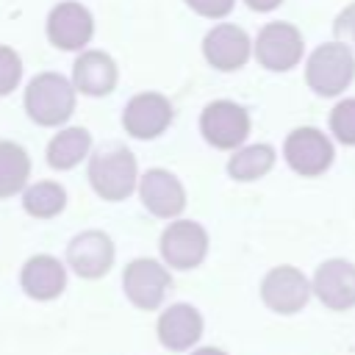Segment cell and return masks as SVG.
I'll list each match as a JSON object with an SVG mask.
<instances>
[{"label":"cell","mask_w":355,"mask_h":355,"mask_svg":"<svg viewBox=\"0 0 355 355\" xmlns=\"http://www.w3.org/2000/svg\"><path fill=\"white\" fill-rule=\"evenodd\" d=\"M75 83L58 72H39L25 89V111L36 125H64L75 111Z\"/></svg>","instance_id":"6da1fadb"},{"label":"cell","mask_w":355,"mask_h":355,"mask_svg":"<svg viewBox=\"0 0 355 355\" xmlns=\"http://www.w3.org/2000/svg\"><path fill=\"white\" fill-rule=\"evenodd\" d=\"M136 180H139V164L133 153L122 144L103 147L89 161V183L103 200L119 202L130 197L136 189Z\"/></svg>","instance_id":"7a4b0ae2"},{"label":"cell","mask_w":355,"mask_h":355,"mask_svg":"<svg viewBox=\"0 0 355 355\" xmlns=\"http://www.w3.org/2000/svg\"><path fill=\"white\" fill-rule=\"evenodd\" d=\"M352 78H355V55L347 42L319 44L305 64V80L322 97L341 94L352 83Z\"/></svg>","instance_id":"3957f363"},{"label":"cell","mask_w":355,"mask_h":355,"mask_svg":"<svg viewBox=\"0 0 355 355\" xmlns=\"http://www.w3.org/2000/svg\"><path fill=\"white\" fill-rule=\"evenodd\" d=\"M200 133L216 150H236L250 136V114L233 100H214L200 114Z\"/></svg>","instance_id":"277c9868"},{"label":"cell","mask_w":355,"mask_h":355,"mask_svg":"<svg viewBox=\"0 0 355 355\" xmlns=\"http://www.w3.org/2000/svg\"><path fill=\"white\" fill-rule=\"evenodd\" d=\"M283 158L300 178H319L330 169L336 150L319 128H294L283 141Z\"/></svg>","instance_id":"5b68a950"},{"label":"cell","mask_w":355,"mask_h":355,"mask_svg":"<svg viewBox=\"0 0 355 355\" xmlns=\"http://www.w3.org/2000/svg\"><path fill=\"white\" fill-rule=\"evenodd\" d=\"M255 58L261 67L272 72H286L300 64L305 42L302 33L291 22H269L255 36Z\"/></svg>","instance_id":"8992f818"},{"label":"cell","mask_w":355,"mask_h":355,"mask_svg":"<svg viewBox=\"0 0 355 355\" xmlns=\"http://www.w3.org/2000/svg\"><path fill=\"white\" fill-rule=\"evenodd\" d=\"M313 286L311 280L297 269V266H275L266 272V277L261 280V300L269 311L275 313H297L305 308V302L311 300Z\"/></svg>","instance_id":"52a82bcc"},{"label":"cell","mask_w":355,"mask_h":355,"mask_svg":"<svg viewBox=\"0 0 355 355\" xmlns=\"http://www.w3.org/2000/svg\"><path fill=\"white\" fill-rule=\"evenodd\" d=\"M169 286H172L169 272L153 258H136L122 272V288H125L128 300L141 311L158 308L164 302Z\"/></svg>","instance_id":"ba28073f"},{"label":"cell","mask_w":355,"mask_h":355,"mask_svg":"<svg viewBox=\"0 0 355 355\" xmlns=\"http://www.w3.org/2000/svg\"><path fill=\"white\" fill-rule=\"evenodd\" d=\"M208 252V233L200 222L178 219L161 233V255L175 269H194Z\"/></svg>","instance_id":"9c48e42d"},{"label":"cell","mask_w":355,"mask_h":355,"mask_svg":"<svg viewBox=\"0 0 355 355\" xmlns=\"http://www.w3.org/2000/svg\"><path fill=\"white\" fill-rule=\"evenodd\" d=\"M172 103L158 92H141L128 100L122 125L133 139H155L172 125Z\"/></svg>","instance_id":"30bf717a"},{"label":"cell","mask_w":355,"mask_h":355,"mask_svg":"<svg viewBox=\"0 0 355 355\" xmlns=\"http://www.w3.org/2000/svg\"><path fill=\"white\" fill-rule=\"evenodd\" d=\"M92 33H94V19L89 8L75 0H64L53 6V11L47 14V39L58 50H80L89 44Z\"/></svg>","instance_id":"8fae6325"},{"label":"cell","mask_w":355,"mask_h":355,"mask_svg":"<svg viewBox=\"0 0 355 355\" xmlns=\"http://www.w3.org/2000/svg\"><path fill=\"white\" fill-rule=\"evenodd\" d=\"M313 294L330 311H349L355 308V263L344 258H330L316 266L313 272Z\"/></svg>","instance_id":"7c38bea8"},{"label":"cell","mask_w":355,"mask_h":355,"mask_svg":"<svg viewBox=\"0 0 355 355\" xmlns=\"http://www.w3.org/2000/svg\"><path fill=\"white\" fill-rule=\"evenodd\" d=\"M250 53H252L250 36L239 25H230V22H222V25L211 28L205 33V39H202L205 61L214 69H222V72H233V69L244 67Z\"/></svg>","instance_id":"4fadbf2b"},{"label":"cell","mask_w":355,"mask_h":355,"mask_svg":"<svg viewBox=\"0 0 355 355\" xmlns=\"http://www.w3.org/2000/svg\"><path fill=\"white\" fill-rule=\"evenodd\" d=\"M67 263H69V269L75 275L97 280L114 263V244L103 230L78 233L67 247Z\"/></svg>","instance_id":"5bb4252c"},{"label":"cell","mask_w":355,"mask_h":355,"mask_svg":"<svg viewBox=\"0 0 355 355\" xmlns=\"http://www.w3.org/2000/svg\"><path fill=\"white\" fill-rule=\"evenodd\" d=\"M139 194L144 208L161 219H175L186 208V189L166 169H147L139 180Z\"/></svg>","instance_id":"9a60e30c"},{"label":"cell","mask_w":355,"mask_h":355,"mask_svg":"<svg viewBox=\"0 0 355 355\" xmlns=\"http://www.w3.org/2000/svg\"><path fill=\"white\" fill-rule=\"evenodd\" d=\"M202 336V316L194 305L175 302L158 316V341L166 349H189L200 341Z\"/></svg>","instance_id":"2e32d148"},{"label":"cell","mask_w":355,"mask_h":355,"mask_svg":"<svg viewBox=\"0 0 355 355\" xmlns=\"http://www.w3.org/2000/svg\"><path fill=\"white\" fill-rule=\"evenodd\" d=\"M116 64L108 53L103 50H86L78 55L75 67H72V83L78 92L89 94V97H103L116 86Z\"/></svg>","instance_id":"e0dca14e"},{"label":"cell","mask_w":355,"mask_h":355,"mask_svg":"<svg viewBox=\"0 0 355 355\" xmlns=\"http://www.w3.org/2000/svg\"><path fill=\"white\" fill-rule=\"evenodd\" d=\"M22 291L33 300H55L67 288V269L53 255H33L19 272Z\"/></svg>","instance_id":"ac0fdd59"},{"label":"cell","mask_w":355,"mask_h":355,"mask_svg":"<svg viewBox=\"0 0 355 355\" xmlns=\"http://www.w3.org/2000/svg\"><path fill=\"white\" fill-rule=\"evenodd\" d=\"M92 147V136L83 128H64L61 133H55L47 144V164L53 169H72L78 166Z\"/></svg>","instance_id":"d6986e66"},{"label":"cell","mask_w":355,"mask_h":355,"mask_svg":"<svg viewBox=\"0 0 355 355\" xmlns=\"http://www.w3.org/2000/svg\"><path fill=\"white\" fill-rule=\"evenodd\" d=\"M31 175V158L17 141H0V200L22 191Z\"/></svg>","instance_id":"ffe728a7"},{"label":"cell","mask_w":355,"mask_h":355,"mask_svg":"<svg viewBox=\"0 0 355 355\" xmlns=\"http://www.w3.org/2000/svg\"><path fill=\"white\" fill-rule=\"evenodd\" d=\"M275 166V150L272 144H247L239 147L227 161V175L233 180H258Z\"/></svg>","instance_id":"44dd1931"},{"label":"cell","mask_w":355,"mask_h":355,"mask_svg":"<svg viewBox=\"0 0 355 355\" xmlns=\"http://www.w3.org/2000/svg\"><path fill=\"white\" fill-rule=\"evenodd\" d=\"M67 191L53 180H39L22 191V208L36 219H53L64 211Z\"/></svg>","instance_id":"7402d4cb"},{"label":"cell","mask_w":355,"mask_h":355,"mask_svg":"<svg viewBox=\"0 0 355 355\" xmlns=\"http://www.w3.org/2000/svg\"><path fill=\"white\" fill-rule=\"evenodd\" d=\"M330 133L344 144L355 147V97L338 100L330 111Z\"/></svg>","instance_id":"603a6c76"},{"label":"cell","mask_w":355,"mask_h":355,"mask_svg":"<svg viewBox=\"0 0 355 355\" xmlns=\"http://www.w3.org/2000/svg\"><path fill=\"white\" fill-rule=\"evenodd\" d=\"M19 78H22V61L19 55L0 44V97L3 94H11L17 86H19Z\"/></svg>","instance_id":"cb8c5ba5"},{"label":"cell","mask_w":355,"mask_h":355,"mask_svg":"<svg viewBox=\"0 0 355 355\" xmlns=\"http://www.w3.org/2000/svg\"><path fill=\"white\" fill-rule=\"evenodd\" d=\"M186 6L200 14V17H208V19H222L233 11L236 0H186Z\"/></svg>","instance_id":"d4e9b609"},{"label":"cell","mask_w":355,"mask_h":355,"mask_svg":"<svg viewBox=\"0 0 355 355\" xmlns=\"http://www.w3.org/2000/svg\"><path fill=\"white\" fill-rule=\"evenodd\" d=\"M333 31H336L338 42L355 44V3H349V6H344V8L338 11V17H336V22H333Z\"/></svg>","instance_id":"484cf974"},{"label":"cell","mask_w":355,"mask_h":355,"mask_svg":"<svg viewBox=\"0 0 355 355\" xmlns=\"http://www.w3.org/2000/svg\"><path fill=\"white\" fill-rule=\"evenodd\" d=\"M252 11H272V8H277L283 0H244Z\"/></svg>","instance_id":"4316f807"},{"label":"cell","mask_w":355,"mask_h":355,"mask_svg":"<svg viewBox=\"0 0 355 355\" xmlns=\"http://www.w3.org/2000/svg\"><path fill=\"white\" fill-rule=\"evenodd\" d=\"M191 355H227V352H222V349H216V347H200V349H194Z\"/></svg>","instance_id":"83f0119b"}]
</instances>
